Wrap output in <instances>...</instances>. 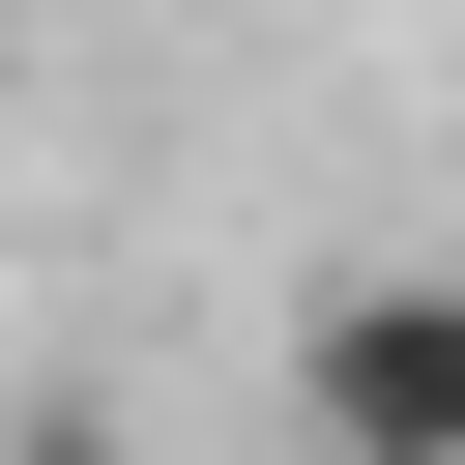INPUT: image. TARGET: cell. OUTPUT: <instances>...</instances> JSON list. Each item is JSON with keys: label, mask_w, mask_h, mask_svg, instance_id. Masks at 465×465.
<instances>
[{"label": "cell", "mask_w": 465, "mask_h": 465, "mask_svg": "<svg viewBox=\"0 0 465 465\" xmlns=\"http://www.w3.org/2000/svg\"><path fill=\"white\" fill-rule=\"evenodd\" d=\"M291 436L320 465H465V262H349L291 320Z\"/></svg>", "instance_id": "obj_1"}]
</instances>
